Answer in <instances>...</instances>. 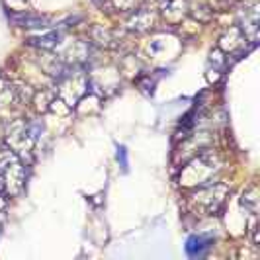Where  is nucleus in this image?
<instances>
[{
	"instance_id": "f257e3e1",
	"label": "nucleus",
	"mask_w": 260,
	"mask_h": 260,
	"mask_svg": "<svg viewBox=\"0 0 260 260\" xmlns=\"http://www.w3.org/2000/svg\"><path fill=\"white\" fill-rule=\"evenodd\" d=\"M223 170V160L213 149H202L192 156L188 165L180 170V184L184 188H198L206 184L217 182Z\"/></svg>"
},
{
	"instance_id": "f03ea898",
	"label": "nucleus",
	"mask_w": 260,
	"mask_h": 260,
	"mask_svg": "<svg viewBox=\"0 0 260 260\" xmlns=\"http://www.w3.org/2000/svg\"><path fill=\"white\" fill-rule=\"evenodd\" d=\"M229 196V186L223 182H211L206 186L190 188V194L186 198V208L190 213L200 217L217 215L225 206V200Z\"/></svg>"
},
{
	"instance_id": "7ed1b4c3",
	"label": "nucleus",
	"mask_w": 260,
	"mask_h": 260,
	"mask_svg": "<svg viewBox=\"0 0 260 260\" xmlns=\"http://www.w3.org/2000/svg\"><path fill=\"white\" fill-rule=\"evenodd\" d=\"M26 184V169L22 158L8 147L0 149V192L18 196Z\"/></svg>"
},
{
	"instance_id": "20e7f679",
	"label": "nucleus",
	"mask_w": 260,
	"mask_h": 260,
	"mask_svg": "<svg viewBox=\"0 0 260 260\" xmlns=\"http://www.w3.org/2000/svg\"><path fill=\"white\" fill-rule=\"evenodd\" d=\"M36 125L27 123L26 119H14L6 125V147L22 158V155H29L36 145Z\"/></svg>"
},
{
	"instance_id": "39448f33",
	"label": "nucleus",
	"mask_w": 260,
	"mask_h": 260,
	"mask_svg": "<svg viewBox=\"0 0 260 260\" xmlns=\"http://www.w3.org/2000/svg\"><path fill=\"white\" fill-rule=\"evenodd\" d=\"M86 90H88V78L84 73H78V71H67L57 84V96L69 108L77 104L86 94Z\"/></svg>"
},
{
	"instance_id": "423d86ee",
	"label": "nucleus",
	"mask_w": 260,
	"mask_h": 260,
	"mask_svg": "<svg viewBox=\"0 0 260 260\" xmlns=\"http://www.w3.org/2000/svg\"><path fill=\"white\" fill-rule=\"evenodd\" d=\"M239 29L243 31V36L250 41V43H256L258 39V29H260V14H258V4H250L245 6V10L241 12V26Z\"/></svg>"
},
{
	"instance_id": "0eeeda50",
	"label": "nucleus",
	"mask_w": 260,
	"mask_h": 260,
	"mask_svg": "<svg viewBox=\"0 0 260 260\" xmlns=\"http://www.w3.org/2000/svg\"><path fill=\"white\" fill-rule=\"evenodd\" d=\"M156 24V14L149 8H135L131 18L127 20V29L131 31H137V34H143L153 29V26Z\"/></svg>"
},
{
	"instance_id": "6e6552de",
	"label": "nucleus",
	"mask_w": 260,
	"mask_h": 260,
	"mask_svg": "<svg viewBox=\"0 0 260 260\" xmlns=\"http://www.w3.org/2000/svg\"><path fill=\"white\" fill-rule=\"evenodd\" d=\"M61 31H47V34H41V36H31L27 38V43L31 47H38V49H45V51H51L55 49L59 43H61Z\"/></svg>"
},
{
	"instance_id": "1a4fd4ad",
	"label": "nucleus",
	"mask_w": 260,
	"mask_h": 260,
	"mask_svg": "<svg viewBox=\"0 0 260 260\" xmlns=\"http://www.w3.org/2000/svg\"><path fill=\"white\" fill-rule=\"evenodd\" d=\"M12 20L22 27H47L49 26V18L47 16H39V14H14Z\"/></svg>"
},
{
	"instance_id": "9d476101",
	"label": "nucleus",
	"mask_w": 260,
	"mask_h": 260,
	"mask_svg": "<svg viewBox=\"0 0 260 260\" xmlns=\"http://www.w3.org/2000/svg\"><path fill=\"white\" fill-rule=\"evenodd\" d=\"M241 206L245 208V211H248L252 217L258 213V188L256 184H250L245 188V192L241 196Z\"/></svg>"
},
{
	"instance_id": "9b49d317",
	"label": "nucleus",
	"mask_w": 260,
	"mask_h": 260,
	"mask_svg": "<svg viewBox=\"0 0 260 260\" xmlns=\"http://www.w3.org/2000/svg\"><path fill=\"white\" fill-rule=\"evenodd\" d=\"M211 247V239H206V237H202V235H198V237H192L190 241H188V252L192 254V256H202L204 254V250H208Z\"/></svg>"
},
{
	"instance_id": "f8f14e48",
	"label": "nucleus",
	"mask_w": 260,
	"mask_h": 260,
	"mask_svg": "<svg viewBox=\"0 0 260 260\" xmlns=\"http://www.w3.org/2000/svg\"><path fill=\"white\" fill-rule=\"evenodd\" d=\"M92 38H94V41H98L100 45H104V47H114V45H117V36L114 31H110V29L96 27L92 31Z\"/></svg>"
},
{
	"instance_id": "ddd939ff",
	"label": "nucleus",
	"mask_w": 260,
	"mask_h": 260,
	"mask_svg": "<svg viewBox=\"0 0 260 260\" xmlns=\"http://www.w3.org/2000/svg\"><path fill=\"white\" fill-rule=\"evenodd\" d=\"M143 0H110V6H114L117 10H135L139 8Z\"/></svg>"
},
{
	"instance_id": "4468645a",
	"label": "nucleus",
	"mask_w": 260,
	"mask_h": 260,
	"mask_svg": "<svg viewBox=\"0 0 260 260\" xmlns=\"http://www.w3.org/2000/svg\"><path fill=\"white\" fill-rule=\"evenodd\" d=\"M12 100H16L12 84L0 80V104H4V102H12Z\"/></svg>"
},
{
	"instance_id": "2eb2a0df",
	"label": "nucleus",
	"mask_w": 260,
	"mask_h": 260,
	"mask_svg": "<svg viewBox=\"0 0 260 260\" xmlns=\"http://www.w3.org/2000/svg\"><path fill=\"white\" fill-rule=\"evenodd\" d=\"M96 2H98V4H102V0H96Z\"/></svg>"
},
{
	"instance_id": "dca6fc26",
	"label": "nucleus",
	"mask_w": 260,
	"mask_h": 260,
	"mask_svg": "<svg viewBox=\"0 0 260 260\" xmlns=\"http://www.w3.org/2000/svg\"><path fill=\"white\" fill-rule=\"evenodd\" d=\"M20 2H26V0H20Z\"/></svg>"
}]
</instances>
